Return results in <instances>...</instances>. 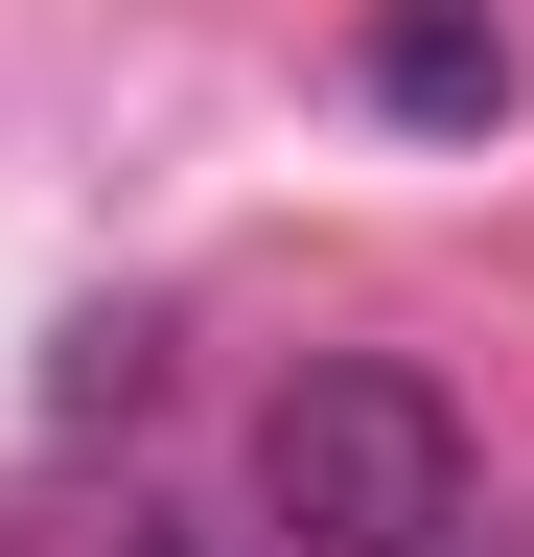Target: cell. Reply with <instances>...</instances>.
<instances>
[{"label":"cell","mask_w":534,"mask_h":557,"mask_svg":"<svg viewBox=\"0 0 534 557\" xmlns=\"http://www.w3.org/2000/svg\"><path fill=\"white\" fill-rule=\"evenodd\" d=\"M0 557H24V534H0Z\"/></svg>","instance_id":"8992f818"},{"label":"cell","mask_w":534,"mask_h":557,"mask_svg":"<svg viewBox=\"0 0 534 557\" xmlns=\"http://www.w3.org/2000/svg\"><path fill=\"white\" fill-rule=\"evenodd\" d=\"M256 511H280L302 557H419L464 511V395L395 372V348H325V372L256 395Z\"/></svg>","instance_id":"6da1fadb"},{"label":"cell","mask_w":534,"mask_h":557,"mask_svg":"<svg viewBox=\"0 0 534 557\" xmlns=\"http://www.w3.org/2000/svg\"><path fill=\"white\" fill-rule=\"evenodd\" d=\"M419 557H534V511H488V487H464V511H442Z\"/></svg>","instance_id":"277c9868"},{"label":"cell","mask_w":534,"mask_h":557,"mask_svg":"<svg viewBox=\"0 0 534 557\" xmlns=\"http://www.w3.org/2000/svg\"><path fill=\"white\" fill-rule=\"evenodd\" d=\"M116 557H210V534H116Z\"/></svg>","instance_id":"5b68a950"},{"label":"cell","mask_w":534,"mask_h":557,"mask_svg":"<svg viewBox=\"0 0 534 557\" xmlns=\"http://www.w3.org/2000/svg\"><path fill=\"white\" fill-rule=\"evenodd\" d=\"M47 395H71V418H140V395H163V325H71V372H47Z\"/></svg>","instance_id":"3957f363"},{"label":"cell","mask_w":534,"mask_h":557,"mask_svg":"<svg viewBox=\"0 0 534 557\" xmlns=\"http://www.w3.org/2000/svg\"><path fill=\"white\" fill-rule=\"evenodd\" d=\"M372 116H419V139H488L511 116V0H372Z\"/></svg>","instance_id":"7a4b0ae2"}]
</instances>
